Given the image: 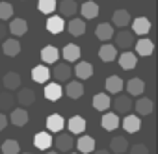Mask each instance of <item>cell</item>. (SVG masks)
Returning <instances> with one entry per match:
<instances>
[{
	"mask_svg": "<svg viewBox=\"0 0 158 154\" xmlns=\"http://www.w3.org/2000/svg\"><path fill=\"white\" fill-rule=\"evenodd\" d=\"M52 143L56 145L58 152H69V150L74 147V139H73L71 132H61V130L58 132L56 139H52Z\"/></svg>",
	"mask_w": 158,
	"mask_h": 154,
	"instance_id": "1",
	"label": "cell"
},
{
	"mask_svg": "<svg viewBox=\"0 0 158 154\" xmlns=\"http://www.w3.org/2000/svg\"><path fill=\"white\" fill-rule=\"evenodd\" d=\"M136 43V35L134 32H128V30H121L117 35H115V48H121V50H130Z\"/></svg>",
	"mask_w": 158,
	"mask_h": 154,
	"instance_id": "2",
	"label": "cell"
},
{
	"mask_svg": "<svg viewBox=\"0 0 158 154\" xmlns=\"http://www.w3.org/2000/svg\"><path fill=\"white\" fill-rule=\"evenodd\" d=\"M71 67H69V63L67 61H63V63H54V71L50 72L54 78L58 80V82H69V78H71Z\"/></svg>",
	"mask_w": 158,
	"mask_h": 154,
	"instance_id": "3",
	"label": "cell"
},
{
	"mask_svg": "<svg viewBox=\"0 0 158 154\" xmlns=\"http://www.w3.org/2000/svg\"><path fill=\"white\" fill-rule=\"evenodd\" d=\"M130 24L134 35H147L151 32V21L147 17H136L134 21H130Z\"/></svg>",
	"mask_w": 158,
	"mask_h": 154,
	"instance_id": "4",
	"label": "cell"
},
{
	"mask_svg": "<svg viewBox=\"0 0 158 154\" xmlns=\"http://www.w3.org/2000/svg\"><path fill=\"white\" fill-rule=\"evenodd\" d=\"M134 48H136V54H138V56L147 58V56L152 54V50H154V43H152L151 39H145V37L141 35V39H136Z\"/></svg>",
	"mask_w": 158,
	"mask_h": 154,
	"instance_id": "5",
	"label": "cell"
},
{
	"mask_svg": "<svg viewBox=\"0 0 158 154\" xmlns=\"http://www.w3.org/2000/svg\"><path fill=\"white\" fill-rule=\"evenodd\" d=\"M10 121H11V124H15V126H24V124L30 121V115H28L26 108L19 106V108H13V110H11Z\"/></svg>",
	"mask_w": 158,
	"mask_h": 154,
	"instance_id": "6",
	"label": "cell"
},
{
	"mask_svg": "<svg viewBox=\"0 0 158 154\" xmlns=\"http://www.w3.org/2000/svg\"><path fill=\"white\" fill-rule=\"evenodd\" d=\"M56 10H60L61 17H74L78 11L76 0H60V4H56Z\"/></svg>",
	"mask_w": 158,
	"mask_h": 154,
	"instance_id": "7",
	"label": "cell"
},
{
	"mask_svg": "<svg viewBox=\"0 0 158 154\" xmlns=\"http://www.w3.org/2000/svg\"><path fill=\"white\" fill-rule=\"evenodd\" d=\"M15 102H17L19 106H23V108H28V106H32V104L35 102V93H34L32 89H28V87L19 89V93H17V97H15Z\"/></svg>",
	"mask_w": 158,
	"mask_h": 154,
	"instance_id": "8",
	"label": "cell"
},
{
	"mask_svg": "<svg viewBox=\"0 0 158 154\" xmlns=\"http://www.w3.org/2000/svg\"><path fill=\"white\" fill-rule=\"evenodd\" d=\"M114 110L117 113H130L132 110V99H128V95H119L114 99Z\"/></svg>",
	"mask_w": 158,
	"mask_h": 154,
	"instance_id": "9",
	"label": "cell"
},
{
	"mask_svg": "<svg viewBox=\"0 0 158 154\" xmlns=\"http://www.w3.org/2000/svg\"><path fill=\"white\" fill-rule=\"evenodd\" d=\"M119 65H121L123 71H132V69H136V65H138V56H136L134 52H130V50H125V52L119 56Z\"/></svg>",
	"mask_w": 158,
	"mask_h": 154,
	"instance_id": "10",
	"label": "cell"
},
{
	"mask_svg": "<svg viewBox=\"0 0 158 154\" xmlns=\"http://www.w3.org/2000/svg\"><path fill=\"white\" fill-rule=\"evenodd\" d=\"M125 87H127V93H128L130 97H139V95H143V91H145V82H143L141 78H130V80L125 84Z\"/></svg>",
	"mask_w": 158,
	"mask_h": 154,
	"instance_id": "11",
	"label": "cell"
},
{
	"mask_svg": "<svg viewBox=\"0 0 158 154\" xmlns=\"http://www.w3.org/2000/svg\"><path fill=\"white\" fill-rule=\"evenodd\" d=\"M119 124L123 126L125 132H128V134H136V132L139 130V126H141V121H139V115H128V113H127V117H125Z\"/></svg>",
	"mask_w": 158,
	"mask_h": 154,
	"instance_id": "12",
	"label": "cell"
},
{
	"mask_svg": "<svg viewBox=\"0 0 158 154\" xmlns=\"http://www.w3.org/2000/svg\"><path fill=\"white\" fill-rule=\"evenodd\" d=\"M74 145H76V148L80 150L82 154H89V152L95 150V139L91 136H86V134L78 137V141H74Z\"/></svg>",
	"mask_w": 158,
	"mask_h": 154,
	"instance_id": "13",
	"label": "cell"
},
{
	"mask_svg": "<svg viewBox=\"0 0 158 154\" xmlns=\"http://www.w3.org/2000/svg\"><path fill=\"white\" fill-rule=\"evenodd\" d=\"M104 87H106V91L108 93H112V95H117V93H121L123 89H125V82L119 78V76H108L106 78V82H104Z\"/></svg>",
	"mask_w": 158,
	"mask_h": 154,
	"instance_id": "14",
	"label": "cell"
},
{
	"mask_svg": "<svg viewBox=\"0 0 158 154\" xmlns=\"http://www.w3.org/2000/svg\"><path fill=\"white\" fill-rule=\"evenodd\" d=\"M48 78H50V69L47 65H35L32 69V80L34 82L45 84V82H48Z\"/></svg>",
	"mask_w": 158,
	"mask_h": 154,
	"instance_id": "15",
	"label": "cell"
},
{
	"mask_svg": "<svg viewBox=\"0 0 158 154\" xmlns=\"http://www.w3.org/2000/svg\"><path fill=\"white\" fill-rule=\"evenodd\" d=\"M95 35H97V39H99V41L108 43V41L114 37V26H112V24H108V22H101V24L95 28Z\"/></svg>",
	"mask_w": 158,
	"mask_h": 154,
	"instance_id": "16",
	"label": "cell"
},
{
	"mask_svg": "<svg viewBox=\"0 0 158 154\" xmlns=\"http://www.w3.org/2000/svg\"><path fill=\"white\" fill-rule=\"evenodd\" d=\"M52 145V136L50 132H39L34 136V147L39 150H48Z\"/></svg>",
	"mask_w": 158,
	"mask_h": 154,
	"instance_id": "17",
	"label": "cell"
},
{
	"mask_svg": "<svg viewBox=\"0 0 158 154\" xmlns=\"http://www.w3.org/2000/svg\"><path fill=\"white\" fill-rule=\"evenodd\" d=\"M74 74L80 80H88V78L93 76V65L89 61H78L76 67H74Z\"/></svg>",
	"mask_w": 158,
	"mask_h": 154,
	"instance_id": "18",
	"label": "cell"
},
{
	"mask_svg": "<svg viewBox=\"0 0 158 154\" xmlns=\"http://www.w3.org/2000/svg\"><path fill=\"white\" fill-rule=\"evenodd\" d=\"M67 128H69L71 134H84V130H86V119L80 117V115H73L67 121Z\"/></svg>",
	"mask_w": 158,
	"mask_h": 154,
	"instance_id": "19",
	"label": "cell"
},
{
	"mask_svg": "<svg viewBox=\"0 0 158 154\" xmlns=\"http://www.w3.org/2000/svg\"><path fill=\"white\" fill-rule=\"evenodd\" d=\"M61 56H63V59H65L67 63H71V61H78V59H80V47L69 43V45L63 47Z\"/></svg>",
	"mask_w": 158,
	"mask_h": 154,
	"instance_id": "20",
	"label": "cell"
},
{
	"mask_svg": "<svg viewBox=\"0 0 158 154\" xmlns=\"http://www.w3.org/2000/svg\"><path fill=\"white\" fill-rule=\"evenodd\" d=\"M132 108L136 110V113H139V115H151L152 113V108H154V104H152V100L151 99H147V97H143V99H138V102L136 104H132Z\"/></svg>",
	"mask_w": 158,
	"mask_h": 154,
	"instance_id": "21",
	"label": "cell"
},
{
	"mask_svg": "<svg viewBox=\"0 0 158 154\" xmlns=\"http://www.w3.org/2000/svg\"><path fill=\"white\" fill-rule=\"evenodd\" d=\"M0 86H4L8 91H15L21 87V76L17 72H8L2 78V82H0Z\"/></svg>",
	"mask_w": 158,
	"mask_h": 154,
	"instance_id": "22",
	"label": "cell"
},
{
	"mask_svg": "<svg viewBox=\"0 0 158 154\" xmlns=\"http://www.w3.org/2000/svg\"><path fill=\"white\" fill-rule=\"evenodd\" d=\"M112 21H114V26H117V28H127V26L130 24L132 17H130V13H128L127 10H117V11L114 13Z\"/></svg>",
	"mask_w": 158,
	"mask_h": 154,
	"instance_id": "23",
	"label": "cell"
},
{
	"mask_svg": "<svg viewBox=\"0 0 158 154\" xmlns=\"http://www.w3.org/2000/svg\"><path fill=\"white\" fill-rule=\"evenodd\" d=\"M60 58V50L54 47V45H47L41 48V59L45 63H56Z\"/></svg>",
	"mask_w": 158,
	"mask_h": 154,
	"instance_id": "24",
	"label": "cell"
},
{
	"mask_svg": "<svg viewBox=\"0 0 158 154\" xmlns=\"http://www.w3.org/2000/svg\"><path fill=\"white\" fill-rule=\"evenodd\" d=\"M61 95H63V89H61L60 84H47L45 86V99L47 100L56 102V100L61 99Z\"/></svg>",
	"mask_w": 158,
	"mask_h": 154,
	"instance_id": "25",
	"label": "cell"
},
{
	"mask_svg": "<svg viewBox=\"0 0 158 154\" xmlns=\"http://www.w3.org/2000/svg\"><path fill=\"white\" fill-rule=\"evenodd\" d=\"M110 150H112L114 154H125V152L128 150V141H127V137L115 136V137L110 141Z\"/></svg>",
	"mask_w": 158,
	"mask_h": 154,
	"instance_id": "26",
	"label": "cell"
},
{
	"mask_svg": "<svg viewBox=\"0 0 158 154\" xmlns=\"http://www.w3.org/2000/svg\"><path fill=\"white\" fill-rule=\"evenodd\" d=\"M15 97L11 95V91H2L0 93V111H11L15 108Z\"/></svg>",
	"mask_w": 158,
	"mask_h": 154,
	"instance_id": "27",
	"label": "cell"
},
{
	"mask_svg": "<svg viewBox=\"0 0 158 154\" xmlns=\"http://www.w3.org/2000/svg\"><path fill=\"white\" fill-rule=\"evenodd\" d=\"M47 30H48L50 34H61V32L65 30L63 17H56V15L48 17V19H47Z\"/></svg>",
	"mask_w": 158,
	"mask_h": 154,
	"instance_id": "28",
	"label": "cell"
},
{
	"mask_svg": "<svg viewBox=\"0 0 158 154\" xmlns=\"http://www.w3.org/2000/svg\"><path fill=\"white\" fill-rule=\"evenodd\" d=\"M10 32L15 35V37H21L28 32V22L24 19H11L10 22Z\"/></svg>",
	"mask_w": 158,
	"mask_h": 154,
	"instance_id": "29",
	"label": "cell"
},
{
	"mask_svg": "<svg viewBox=\"0 0 158 154\" xmlns=\"http://www.w3.org/2000/svg\"><path fill=\"white\" fill-rule=\"evenodd\" d=\"M99 58H101L102 61L110 63V61H114V59L117 58V48H115L114 45H108V43H104V45L99 48Z\"/></svg>",
	"mask_w": 158,
	"mask_h": 154,
	"instance_id": "30",
	"label": "cell"
},
{
	"mask_svg": "<svg viewBox=\"0 0 158 154\" xmlns=\"http://www.w3.org/2000/svg\"><path fill=\"white\" fill-rule=\"evenodd\" d=\"M119 123H121V121H119L117 113H104V115H102V121H101L102 128L108 130V132L117 130V128H119Z\"/></svg>",
	"mask_w": 158,
	"mask_h": 154,
	"instance_id": "31",
	"label": "cell"
},
{
	"mask_svg": "<svg viewBox=\"0 0 158 154\" xmlns=\"http://www.w3.org/2000/svg\"><path fill=\"white\" fill-rule=\"evenodd\" d=\"M63 126H65V119L61 115L52 113V115L47 117V128H48V132H60V130H63Z\"/></svg>",
	"mask_w": 158,
	"mask_h": 154,
	"instance_id": "32",
	"label": "cell"
},
{
	"mask_svg": "<svg viewBox=\"0 0 158 154\" xmlns=\"http://www.w3.org/2000/svg\"><path fill=\"white\" fill-rule=\"evenodd\" d=\"M67 28H69V34L74 35V37L86 34V22H84V19H71L69 24H67Z\"/></svg>",
	"mask_w": 158,
	"mask_h": 154,
	"instance_id": "33",
	"label": "cell"
},
{
	"mask_svg": "<svg viewBox=\"0 0 158 154\" xmlns=\"http://www.w3.org/2000/svg\"><path fill=\"white\" fill-rule=\"evenodd\" d=\"M110 106H112V100H110V97L106 93H97L93 97V108L97 111H106Z\"/></svg>",
	"mask_w": 158,
	"mask_h": 154,
	"instance_id": "34",
	"label": "cell"
},
{
	"mask_svg": "<svg viewBox=\"0 0 158 154\" xmlns=\"http://www.w3.org/2000/svg\"><path fill=\"white\" fill-rule=\"evenodd\" d=\"M82 11V17L84 19H95L97 15H99V4H95V2H91V0H88V2H84L82 4V8H78Z\"/></svg>",
	"mask_w": 158,
	"mask_h": 154,
	"instance_id": "35",
	"label": "cell"
},
{
	"mask_svg": "<svg viewBox=\"0 0 158 154\" xmlns=\"http://www.w3.org/2000/svg\"><path fill=\"white\" fill-rule=\"evenodd\" d=\"M2 52L10 58H15L19 52H21V43L17 39H6L4 45H2Z\"/></svg>",
	"mask_w": 158,
	"mask_h": 154,
	"instance_id": "36",
	"label": "cell"
},
{
	"mask_svg": "<svg viewBox=\"0 0 158 154\" xmlns=\"http://www.w3.org/2000/svg\"><path fill=\"white\" fill-rule=\"evenodd\" d=\"M65 93H67L69 99H74L76 100V99H80L84 95V86L80 82H69L67 87H65Z\"/></svg>",
	"mask_w": 158,
	"mask_h": 154,
	"instance_id": "37",
	"label": "cell"
},
{
	"mask_svg": "<svg viewBox=\"0 0 158 154\" xmlns=\"http://www.w3.org/2000/svg\"><path fill=\"white\" fill-rule=\"evenodd\" d=\"M0 152L2 154H19L21 152V147L15 139H6L2 143V148H0Z\"/></svg>",
	"mask_w": 158,
	"mask_h": 154,
	"instance_id": "38",
	"label": "cell"
},
{
	"mask_svg": "<svg viewBox=\"0 0 158 154\" xmlns=\"http://www.w3.org/2000/svg\"><path fill=\"white\" fill-rule=\"evenodd\" d=\"M37 10L45 15H50L56 11V0H39L37 2Z\"/></svg>",
	"mask_w": 158,
	"mask_h": 154,
	"instance_id": "39",
	"label": "cell"
},
{
	"mask_svg": "<svg viewBox=\"0 0 158 154\" xmlns=\"http://www.w3.org/2000/svg\"><path fill=\"white\" fill-rule=\"evenodd\" d=\"M13 6L10 2H0V21H8L13 17Z\"/></svg>",
	"mask_w": 158,
	"mask_h": 154,
	"instance_id": "40",
	"label": "cell"
},
{
	"mask_svg": "<svg viewBox=\"0 0 158 154\" xmlns=\"http://www.w3.org/2000/svg\"><path fill=\"white\" fill-rule=\"evenodd\" d=\"M130 154H149V148L143 143H136L130 147Z\"/></svg>",
	"mask_w": 158,
	"mask_h": 154,
	"instance_id": "41",
	"label": "cell"
},
{
	"mask_svg": "<svg viewBox=\"0 0 158 154\" xmlns=\"http://www.w3.org/2000/svg\"><path fill=\"white\" fill-rule=\"evenodd\" d=\"M6 126H8V117L4 113H0V132H2Z\"/></svg>",
	"mask_w": 158,
	"mask_h": 154,
	"instance_id": "42",
	"label": "cell"
},
{
	"mask_svg": "<svg viewBox=\"0 0 158 154\" xmlns=\"http://www.w3.org/2000/svg\"><path fill=\"white\" fill-rule=\"evenodd\" d=\"M6 34H8V28H6V24H4L2 21H0V41L6 37Z\"/></svg>",
	"mask_w": 158,
	"mask_h": 154,
	"instance_id": "43",
	"label": "cell"
},
{
	"mask_svg": "<svg viewBox=\"0 0 158 154\" xmlns=\"http://www.w3.org/2000/svg\"><path fill=\"white\" fill-rule=\"evenodd\" d=\"M95 154H112V152H110V150H97Z\"/></svg>",
	"mask_w": 158,
	"mask_h": 154,
	"instance_id": "44",
	"label": "cell"
},
{
	"mask_svg": "<svg viewBox=\"0 0 158 154\" xmlns=\"http://www.w3.org/2000/svg\"><path fill=\"white\" fill-rule=\"evenodd\" d=\"M47 154H60L58 150H47Z\"/></svg>",
	"mask_w": 158,
	"mask_h": 154,
	"instance_id": "45",
	"label": "cell"
},
{
	"mask_svg": "<svg viewBox=\"0 0 158 154\" xmlns=\"http://www.w3.org/2000/svg\"><path fill=\"white\" fill-rule=\"evenodd\" d=\"M69 154H76V152H69Z\"/></svg>",
	"mask_w": 158,
	"mask_h": 154,
	"instance_id": "46",
	"label": "cell"
},
{
	"mask_svg": "<svg viewBox=\"0 0 158 154\" xmlns=\"http://www.w3.org/2000/svg\"><path fill=\"white\" fill-rule=\"evenodd\" d=\"M24 154H30V152H24Z\"/></svg>",
	"mask_w": 158,
	"mask_h": 154,
	"instance_id": "47",
	"label": "cell"
}]
</instances>
